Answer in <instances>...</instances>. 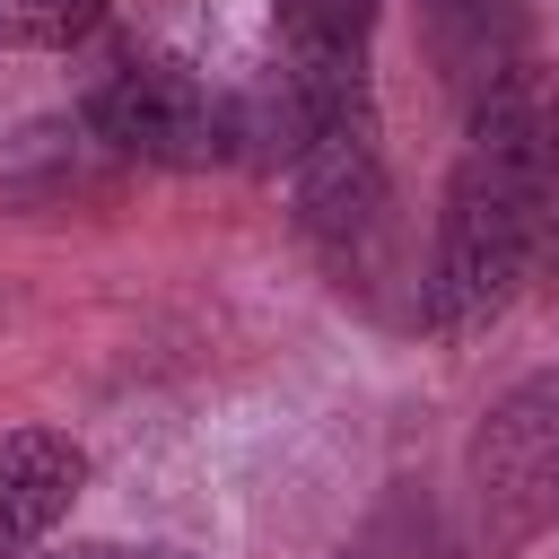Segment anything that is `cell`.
Returning a JSON list of instances; mask_svg holds the SVG:
<instances>
[{"label":"cell","instance_id":"1","mask_svg":"<svg viewBox=\"0 0 559 559\" xmlns=\"http://www.w3.org/2000/svg\"><path fill=\"white\" fill-rule=\"evenodd\" d=\"M559 210V87L524 61L507 87L472 105L463 157L445 175L437 262H428V323H480L515 297L524 262L542 253Z\"/></svg>","mask_w":559,"mask_h":559},{"label":"cell","instance_id":"2","mask_svg":"<svg viewBox=\"0 0 559 559\" xmlns=\"http://www.w3.org/2000/svg\"><path fill=\"white\" fill-rule=\"evenodd\" d=\"M87 131L114 148V157H140V166H227L245 157V105L218 96L192 61L175 52H122L96 87H87Z\"/></svg>","mask_w":559,"mask_h":559},{"label":"cell","instance_id":"3","mask_svg":"<svg viewBox=\"0 0 559 559\" xmlns=\"http://www.w3.org/2000/svg\"><path fill=\"white\" fill-rule=\"evenodd\" d=\"M288 175H297V218H306L314 253H323L341 280H367V271L384 262V236H393V183H384L376 122L314 140Z\"/></svg>","mask_w":559,"mask_h":559},{"label":"cell","instance_id":"4","mask_svg":"<svg viewBox=\"0 0 559 559\" xmlns=\"http://www.w3.org/2000/svg\"><path fill=\"white\" fill-rule=\"evenodd\" d=\"M472 472H480V524L498 550H515L542 515H559V376H533L489 411Z\"/></svg>","mask_w":559,"mask_h":559},{"label":"cell","instance_id":"5","mask_svg":"<svg viewBox=\"0 0 559 559\" xmlns=\"http://www.w3.org/2000/svg\"><path fill=\"white\" fill-rule=\"evenodd\" d=\"M87 454L61 428H9L0 437V559H26L79 498Z\"/></svg>","mask_w":559,"mask_h":559},{"label":"cell","instance_id":"6","mask_svg":"<svg viewBox=\"0 0 559 559\" xmlns=\"http://www.w3.org/2000/svg\"><path fill=\"white\" fill-rule=\"evenodd\" d=\"M419 35H428L437 79L463 105H480L489 87H507L524 70V17H515V0H419Z\"/></svg>","mask_w":559,"mask_h":559},{"label":"cell","instance_id":"7","mask_svg":"<svg viewBox=\"0 0 559 559\" xmlns=\"http://www.w3.org/2000/svg\"><path fill=\"white\" fill-rule=\"evenodd\" d=\"M105 17V0H0V52H61Z\"/></svg>","mask_w":559,"mask_h":559},{"label":"cell","instance_id":"8","mask_svg":"<svg viewBox=\"0 0 559 559\" xmlns=\"http://www.w3.org/2000/svg\"><path fill=\"white\" fill-rule=\"evenodd\" d=\"M52 559H192V550H166V542H70Z\"/></svg>","mask_w":559,"mask_h":559}]
</instances>
